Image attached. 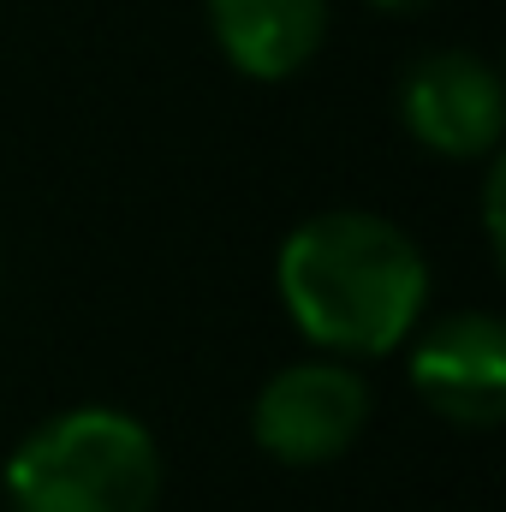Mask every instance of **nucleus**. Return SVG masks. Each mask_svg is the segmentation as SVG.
<instances>
[{
	"label": "nucleus",
	"mask_w": 506,
	"mask_h": 512,
	"mask_svg": "<svg viewBox=\"0 0 506 512\" xmlns=\"http://www.w3.org/2000/svg\"><path fill=\"white\" fill-rule=\"evenodd\" d=\"M429 268L381 215H316L280 251V298L328 352H393L423 316Z\"/></svg>",
	"instance_id": "f257e3e1"
},
{
	"label": "nucleus",
	"mask_w": 506,
	"mask_h": 512,
	"mask_svg": "<svg viewBox=\"0 0 506 512\" xmlns=\"http://www.w3.org/2000/svg\"><path fill=\"white\" fill-rule=\"evenodd\" d=\"M12 512H149L161 495V453L126 411L48 417L6 465Z\"/></svg>",
	"instance_id": "f03ea898"
},
{
	"label": "nucleus",
	"mask_w": 506,
	"mask_h": 512,
	"mask_svg": "<svg viewBox=\"0 0 506 512\" xmlns=\"http://www.w3.org/2000/svg\"><path fill=\"white\" fill-rule=\"evenodd\" d=\"M370 423V387L346 364H292L256 393V447L280 465H328Z\"/></svg>",
	"instance_id": "7ed1b4c3"
},
{
	"label": "nucleus",
	"mask_w": 506,
	"mask_h": 512,
	"mask_svg": "<svg viewBox=\"0 0 506 512\" xmlns=\"http://www.w3.org/2000/svg\"><path fill=\"white\" fill-rule=\"evenodd\" d=\"M411 382L447 423L489 429L506 411V340L495 316H447L411 352Z\"/></svg>",
	"instance_id": "20e7f679"
},
{
	"label": "nucleus",
	"mask_w": 506,
	"mask_h": 512,
	"mask_svg": "<svg viewBox=\"0 0 506 512\" xmlns=\"http://www.w3.org/2000/svg\"><path fill=\"white\" fill-rule=\"evenodd\" d=\"M405 126L441 155H483L501 137V78L477 54H435L405 78Z\"/></svg>",
	"instance_id": "39448f33"
},
{
	"label": "nucleus",
	"mask_w": 506,
	"mask_h": 512,
	"mask_svg": "<svg viewBox=\"0 0 506 512\" xmlns=\"http://www.w3.org/2000/svg\"><path fill=\"white\" fill-rule=\"evenodd\" d=\"M209 24L239 72L286 78L316 54L328 0H209Z\"/></svg>",
	"instance_id": "423d86ee"
},
{
	"label": "nucleus",
	"mask_w": 506,
	"mask_h": 512,
	"mask_svg": "<svg viewBox=\"0 0 506 512\" xmlns=\"http://www.w3.org/2000/svg\"><path fill=\"white\" fill-rule=\"evenodd\" d=\"M381 6H393V12H411V6H423V0H381Z\"/></svg>",
	"instance_id": "0eeeda50"
}]
</instances>
